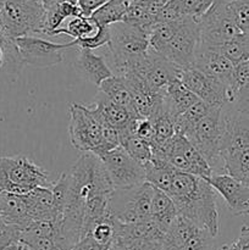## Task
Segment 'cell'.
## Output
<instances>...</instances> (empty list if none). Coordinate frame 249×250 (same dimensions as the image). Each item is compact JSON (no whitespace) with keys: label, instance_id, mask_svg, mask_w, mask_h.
<instances>
[{"label":"cell","instance_id":"obj_47","mask_svg":"<svg viewBox=\"0 0 249 250\" xmlns=\"http://www.w3.org/2000/svg\"><path fill=\"white\" fill-rule=\"evenodd\" d=\"M37 1H42V2H43V0H37Z\"/></svg>","mask_w":249,"mask_h":250},{"label":"cell","instance_id":"obj_32","mask_svg":"<svg viewBox=\"0 0 249 250\" xmlns=\"http://www.w3.org/2000/svg\"><path fill=\"white\" fill-rule=\"evenodd\" d=\"M181 250H217L215 248L214 237L210 236L204 229H198L186 241Z\"/></svg>","mask_w":249,"mask_h":250},{"label":"cell","instance_id":"obj_29","mask_svg":"<svg viewBox=\"0 0 249 250\" xmlns=\"http://www.w3.org/2000/svg\"><path fill=\"white\" fill-rule=\"evenodd\" d=\"M211 105L207 104L203 100H198L194 105L189 107L187 111L181 114L180 116L175 117L173 122H175V128L178 134L186 136L189 131H192L208 114L210 110L212 109Z\"/></svg>","mask_w":249,"mask_h":250},{"label":"cell","instance_id":"obj_31","mask_svg":"<svg viewBox=\"0 0 249 250\" xmlns=\"http://www.w3.org/2000/svg\"><path fill=\"white\" fill-rule=\"evenodd\" d=\"M214 48H216L225 58L228 59L236 66L249 59V36L241 34L237 38Z\"/></svg>","mask_w":249,"mask_h":250},{"label":"cell","instance_id":"obj_26","mask_svg":"<svg viewBox=\"0 0 249 250\" xmlns=\"http://www.w3.org/2000/svg\"><path fill=\"white\" fill-rule=\"evenodd\" d=\"M224 173L249 187V149L221 154Z\"/></svg>","mask_w":249,"mask_h":250},{"label":"cell","instance_id":"obj_40","mask_svg":"<svg viewBox=\"0 0 249 250\" xmlns=\"http://www.w3.org/2000/svg\"><path fill=\"white\" fill-rule=\"evenodd\" d=\"M236 243L238 244V247L241 250H249V226L248 225H244L241 229V233L239 237L236 239Z\"/></svg>","mask_w":249,"mask_h":250},{"label":"cell","instance_id":"obj_5","mask_svg":"<svg viewBox=\"0 0 249 250\" xmlns=\"http://www.w3.org/2000/svg\"><path fill=\"white\" fill-rule=\"evenodd\" d=\"M153 189L146 182L132 189H115L107 207V216L124 225L151 221Z\"/></svg>","mask_w":249,"mask_h":250},{"label":"cell","instance_id":"obj_25","mask_svg":"<svg viewBox=\"0 0 249 250\" xmlns=\"http://www.w3.org/2000/svg\"><path fill=\"white\" fill-rule=\"evenodd\" d=\"M99 92L104 94L109 100L115 104L128 109L132 114L133 112V105H132V93L127 84L126 80L122 76H112L107 78L100 84ZM136 116V115H134Z\"/></svg>","mask_w":249,"mask_h":250},{"label":"cell","instance_id":"obj_1","mask_svg":"<svg viewBox=\"0 0 249 250\" xmlns=\"http://www.w3.org/2000/svg\"><path fill=\"white\" fill-rule=\"evenodd\" d=\"M180 216L210 236H219L220 220L216 192L203 178L176 171L172 185L167 193Z\"/></svg>","mask_w":249,"mask_h":250},{"label":"cell","instance_id":"obj_14","mask_svg":"<svg viewBox=\"0 0 249 250\" xmlns=\"http://www.w3.org/2000/svg\"><path fill=\"white\" fill-rule=\"evenodd\" d=\"M207 181L222 197L229 211L236 216L249 215V187L226 173H214Z\"/></svg>","mask_w":249,"mask_h":250},{"label":"cell","instance_id":"obj_9","mask_svg":"<svg viewBox=\"0 0 249 250\" xmlns=\"http://www.w3.org/2000/svg\"><path fill=\"white\" fill-rule=\"evenodd\" d=\"M228 0H219L198 19L200 31V44L219 46L241 36L231 11Z\"/></svg>","mask_w":249,"mask_h":250},{"label":"cell","instance_id":"obj_3","mask_svg":"<svg viewBox=\"0 0 249 250\" xmlns=\"http://www.w3.org/2000/svg\"><path fill=\"white\" fill-rule=\"evenodd\" d=\"M0 28L6 39L15 41L45 31V9L37 0H0Z\"/></svg>","mask_w":249,"mask_h":250},{"label":"cell","instance_id":"obj_38","mask_svg":"<svg viewBox=\"0 0 249 250\" xmlns=\"http://www.w3.org/2000/svg\"><path fill=\"white\" fill-rule=\"evenodd\" d=\"M110 248L111 247L102 246V244L97 243L92 237L85 236L84 238L81 239L71 250H110Z\"/></svg>","mask_w":249,"mask_h":250},{"label":"cell","instance_id":"obj_13","mask_svg":"<svg viewBox=\"0 0 249 250\" xmlns=\"http://www.w3.org/2000/svg\"><path fill=\"white\" fill-rule=\"evenodd\" d=\"M178 80L198 99L211 106H226L229 104L228 85L221 81L204 75L198 68H181Z\"/></svg>","mask_w":249,"mask_h":250},{"label":"cell","instance_id":"obj_11","mask_svg":"<svg viewBox=\"0 0 249 250\" xmlns=\"http://www.w3.org/2000/svg\"><path fill=\"white\" fill-rule=\"evenodd\" d=\"M180 71L178 66L149 49L145 55L132 63L127 72L136 73L151 90L165 94L168 85L178 78Z\"/></svg>","mask_w":249,"mask_h":250},{"label":"cell","instance_id":"obj_43","mask_svg":"<svg viewBox=\"0 0 249 250\" xmlns=\"http://www.w3.org/2000/svg\"><path fill=\"white\" fill-rule=\"evenodd\" d=\"M10 42L12 41H9V39H7V41H1V39H0V66L2 65V50H4L5 45H6L7 43H10Z\"/></svg>","mask_w":249,"mask_h":250},{"label":"cell","instance_id":"obj_37","mask_svg":"<svg viewBox=\"0 0 249 250\" xmlns=\"http://www.w3.org/2000/svg\"><path fill=\"white\" fill-rule=\"evenodd\" d=\"M136 136H138L143 141L148 142L149 144L153 143L154 138H155V129H154L153 122L150 120L138 119L136 127Z\"/></svg>","mask_w":249,"mask_h":250},{"label":"cell","instance_id":"obj_36","mask_svg":"<svg viewBox=\"0 0 249 250\" xmlns=\"http://www.w3.org/2000/svg\"><path fill=\"white\" fill-rule=\"evenodd\" d=\"M231 105L238 112L249 115V82L236 93L234 100Z\"/></svg>","mask_w":249,"mask_h":250},{"label":"cell","instance_id":"obj_8","mask_svg":"<svg viewBox=\"0 0 249 250\" xmlns=\"http://www.w3.org/2000/svg\"><path fill=\"white\" fill-rule=\"evenodd\" d=\"M172 22L173 29L170 39L156 54L164 56L180 68L193 67L200 43L198 20L183 17Z\"/></svg>","mask_w":249,"mask_h":250},{"label":"cell","instance_id":"obj_34","mask_svg":"<svg viewBox=\"0 0 249 250\" xmlns=\"http://www.w3.org/2000/svg\"><path fill=\"white\" fill-rule=\"evenodd\" d=\"M165 243L166 241L161 242L150 238H138L116 244H119L122 250H166Z\"/></svg>","mask_w":249,"mask_h":250},{"label":"cell","instance_id":"obj_30","mask_svg":"<svg viewBox=\"0 0 249 250\" xmlns=\"http://www.w3.org/2000/svg\"><path fill=\"white\" fill-rule=\"evenodd\" d=\"M120 142L126 153L141 165H146L153 159V149L150 144L136 134H124L120 137Z\"/></svg>","mask_w":249,"mask_h":250},{"label":"cell","instance_id":"obj_41","mask_svg":"<svg viewBox=\"0 0 249 250\" xmlns=\"http://www.w3.org/2000/svg\"><path fill=\"white\" fill-rule=\"evenodd\" d=\"M129 1H136L141 2V4L148 5V6L155 7V9H161L166 2H168L170 0H129Z\"/></svg>","mask_w":249,"mask_h":250},{"label":"cell","instance_id":"obj_45","mask_svg":"<svg viewBox=\"0 0 249 250\" xmlns=\"http://www.w3.org/2000/svg\"><path fill=\"white\" fill-rule=\"evenodd\" d=\"M110 250H122V248L119 246V244L114 243V244H112V246H111V248H110Z\"/></svg>","mask_w":249,"mask_h":250},{"label":"cell","instance_id":"obj_4","mask_svg":"<svg viewBox=\"0 0 249 250\" xmlns=\"http://www.w3.org/2000/svg\"><path fill=\"white\" fill-rule=\"evenodd\" d=\"M49 172L27 156L0 158V192L23 195L36 188L50 187Z\"/></svg>","mask_w":249,"mask_h":250},{"label":"cell","instance_id":"obj_42","mask_svg":"<svg viewBox=\"0 0 249 250\" xmlns=\"http://www.w3.org/2000/svg\"><path fill=\"white\" fill-rule=\"evenodd\" d=\"M4 250H33L29 246H27L26 243H23V242L21 241H17V242H14L12 244H10L7 248H5Z\"/></svg>","mask_w":249,"mask_h":250},{"label":"cell","instance_id":"obj_2","mask_svg":"<svg viewBox=\"0 0 249 250\" xmlns=\"http://www.w3.org/2000/svg\"><path fill=\"white\" fill-rule=\"evenodd\" d=\"M109 32L105 61L115 76H124L134 61L149 51L150 34L127 22L111 24Z\"/></svg>","mask_w":249,"mask_h":250},{"label":"cell","instance_id":"obj_21","mask_svg":"<svg viewBox=\"0 0 249 250\" xmlns=\"http://www.w3.org/2000/svg\"><path fill=\"white\" fill-rule=\"evenodd\" d=\"M177 216V209H176L175 203L172 202L170 195L166 194L163 190L154 188L153 199H151V221L164 233L167 234Z\"/></svg>","mask_w":249,"mask_h":250},{"label":"cell","instance_id":"obj_20","mask_svg":"<svg viewBox=\"0 0 249 250\" xmlns=\"http://www.w3.org/2000/svg\"><path fill=\"white\" fill-rule=\"evenodd\" d=\"M93 107L99 112L100 116L114 128L121 133L122 131L127 128L131 125V122L134 119H137L128 109L121 106L119 104H115L111 100L107 99L104 94L99 92L97 100L94 104H92Z\"/></svg>","mask_w":249,"mask_h":250},{"label":"cell","instance_id":"obj_18","mask_svg":"<svg viewBox=\"0 0 249 250\" xmlns=\"http://www.w3.org/2000/svg\"><path fill=\"white\" fill-rule=\"evenodd\" d=\"M78 50L80 55L75 63L76 68L93 84L99 88L105 80L114 76L103 56L97 55L92 50H85V49H78Z\"/></svg>","mask_w":249,"mask_h":250},{"label":"cell","instance_id":"obj_44","mask_svg":"<svg viewBox=\"0 0 249 250\" xmlns=\"http://www.w3.org/2000/svg\"><path fill=\"white\" fill-rule=\"evenodd\" d=\"M60 1H63V0H43L44 9H46V7L53 6L54 4H56V2H60ZM77 1H78V0H77Z\"/></svg>","mask_w":249,"mask_h":250},{"label":"cell","instance_id":"obj_24","mask_svg":"<svg viewBox=\"0 0 249 250\" xmlns=\"http://www.w3.org/2000/svg\"><path fill=\"white\" fill-rule=\"evenodd\" d=\"M103 27L99 26L90 16L72 17L65 24L56 29L51 36L66 34L73 38V41H84L97 36Z\"/></svg>","mask_w":249,"mask_h":250},{"label":"cell","instance_id":"obj_12","mask_svg":"<svg viewBox=\"0 0 249 250\" xmlns=\"http://www.w3.org/2000/svg\"><path fill=\"white\" fill-rule=\"evenodd\" d=\"M23 65H31L38 68H48L60 63L63 59V53L75 48L73 42L60 44L36 36H27L15 39Z\"/></svg>","mask_w":249,"mask_h":250},{"label":"cell","instance_id":"obj_39","mask_svg":"<svg viewBox=\"0 0 249 250\" xmlns=\"http://www.w3.org/2000/svg\"><path fill=\"white\" fill-rule=\"evenodd\" d=\"M107 1H110V0H78V5H80L84 16H90L98 7H100Z\"/></svg>","mask_w":249,"mask_h":250},{"label":"cell","instance_id":"obj_6","mask_svg":"<svg viewBox=\"0 0 249 250\" xmlns=\"http://www.w3.org/2000/svg\"><path fill=\"white\" fill-rule=\"evenodd\" d=\"M103 117L93 105L71 104L68 136L72 146L94 155L103 148Z\"/></svg>","mask_w":249,"mask_h":250},{"label":"cell","instance_id":"obj_23","mask_svg":"<svg viewBox=\"0 0 249 250\" xmlns=\"http://www.w3.org/2000/svg\"><path fill=\"white\" fill-rule=\"evenodd\" d=\"M84 16L77 0H63L45 9V31L44 34L51 36L66 21L72 17Z\"/></svg>","mask_w":249,"mask_h":250},{"label":"cell","instance_id":"obj_15","mask_svg":"<svg viewBox=\"0 0 249 250\" xmlns=\"http://www.w3.org/2000/svg\"><path fill=\"white\" fill-rule=\"evenodd\" d=\"M224 134H222L221 154L249 149V115L237 110L222 109Z\"/></svg>","mask_w":249,"mask_h":250},{"label":"cell","instance_id":"obj_35","mask_svg":"<svg viewBox=\"0 0 249 250\" xmlns=\"http://www.w3.org/2000/svg\"><path fill=\"white\" fill-rule=\"evenodd\" d=\"M20 234L21 229L0 221V250H4L14 242L20 241Z\"/></svg>","mask_w":249,"mask_h":250},{"label":"cell","instance_id":"obj_10","mask_svg":"<svg viewBox=\"0 0 249 250\" xmlns=\"http://www.w3.org/2000/svg\"><path fill=\"white\" fill-rule=\"evenodd\" d=\"M98 158L102 160L115 189H132L145 183L144 166L131 158L122 146L102 154Z\"/></svg>","mask_w":249,"mask_h":250},{"label":"cell","instance_id":"obj_22","mask_svg":"<svg viewBox=\"0 0 249 250\" xmlns=\"http://www.w3.org/2000/svg\"><path fill=\"white\" fill-rule=\"evenodd\" d=\"M197 97L193 93H190L180 80H175L164 94V105H165V111L173 119L180 116L185 111H187L192 105L198 102Z\"/></svg>","mask_w":249,"mask_h":250},{"label":"cell","instance_id":"obj_28","mask_svg":"<svg viewBox=\"0 0 249 250\" xmlns=\"http://www.w3.org/2000/svg\"><path fill=\"white\" fill-rule=\"evenodd\" d=\"M128 0H110L98 7L90 17L102 27H109L117 22H124Z\"/></svg>","mask_w":249,"mask_h":250},{"label":"cell","instance_id":"obj_33","mask_svg":"<svg viewBox=\"0 0 249 250\" xmlns=\"http://www.w3.org/2000/svg\"><path fill=\"white\" fill-rule=\"evenodd\" d=\"M249 82V59L234 66L232 75L231 88H229V105L233 103L234 95L243 85Z\"/></svg>","mask_w":249,"mask_h":250},{"label":"cell","instance_id":"obj_19","mask_svg":"<svg viewBox=\"0 0 249 250\" xmlns=\"http://www.w3.org/2000/svg\"><path fill=\"white\" fill-rule=\"evenodd\" d=\"M23 197L29 216L33 221H55V202L50 187L36 188L32 192L23 194Z\"/></svg>","mask_w":249,"mask_h":250},{"label":"cell","instance_id":"obj_16","mask_svg":"<svg viewBox=\"0 0 249 250\" xmlns=\"http://www.w3.org/2000/svg\"><path fill=\"white\" fill-rule=\"evenodd\" d=\"M193 67L198 68L209 77L221 81L231 88L234 65L214 46L203 45L199 43Z\"/></svg>","mask_w":249,"mask_h":250},{"label":"cell","instance_id":"obj_17","mask_svg":"<svg viewBox=\"0 0 249 250\" xmlns=\"http://www.w3.org/2000/svg\"><path fill=\"white\" fill-rule=\"evenodd\" d=\"M0 221L21 231L33 222L23 195L0 192Z\"/></svg>","mask_w":249,"mask_h":250},{"label":"cell","instance_id":"obj_46","mask_svg":"<svg viewBox=\"0 0 249 250\" xmlns=\"http://www.w3.org/2000/svg\"><path fill=\"white\" fill-rule=\"evenodd\" d=\"M0 39H1V41H7V39L4 37V34H2L1 28H0ZM9 41H10V39H9Z\"/></svg>","mask_w":249,"mask_h":250},{"label":"cell","instance_id":"obj_27","mask_svg":"<svg viewBox=\"0 0 249 250\" xmlns=\"http://www.w3.org/2000/svg\"><path fill=\"white\" fill-rule=\"evenodd\" d=\"M144 168H145V182L149 183L151 187L163 190L167 194L176 173L175 168L167 163H161V161H150L144 165Z\"/></svg>","mask_w":249,"mask_h":250},{"label":"cell","instance_id":"obj_7","mask_svg":"<svg viewBox=\"0 0 249 250\" xmlns=\"http://www.w3.org/2000/svg\"><path fill=\"white\" fill-rule=\"evenodd\" d=\"M222 109L224 106L212 107L209 114L185 136L204 156L214 173H216L217 170L224 171L221 159V143L224 134Z\"/></svg>","mask_w":249,"mask_h":250}]
</instances>
